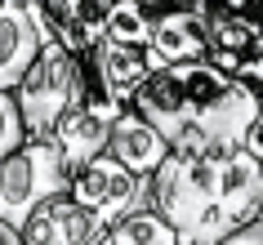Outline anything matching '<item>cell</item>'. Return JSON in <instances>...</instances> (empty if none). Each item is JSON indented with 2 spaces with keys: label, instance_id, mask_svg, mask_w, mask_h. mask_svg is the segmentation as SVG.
Returning a JSON list of instances; mask_svg holds the SVG:
<instances>
[{
  "label": "cell",
  "instance_id": "1",
  "mask_svg": "<svg viewBox=\"0 0 263 245\" xmlns=\"http://www.w3.org/2000/svg\"><path fill=\"white\" fill-rule=\"evenodd\" d=\"M147 196L174 223L179 245L228 241V218L219 214V152H165L147 178Z\"/></svg>",
  "mask_w": 263,
  "mask_h": 245
},
{
  "label": "cell",
  "instance_id": "2",
  "mask_svg": "<svg viewBox=\"0 0 263 245\" xmlns=\"http://www.w3.org/2000/svg\"><path fill=\"white\" fill-rule=\"evenodd\" d=\"M89 94V76H85V63L81 54L63 49L58 41H41L31 67L18 76L14 85V98H18V111H23V125H27V138H49L54 134L58 116L81 103Z\"/></svg>",
  "mask_w": 263,
  "mask_h": 245
},
{
  "label": "cell",
  "instance_id": "3",
  "mask_svg": "<svg viewBox=\"0 0 263 245\" xmlns=\"http://www.w3.org/2000/svg\"><path fill=\"white\" fill-rule=\"evenodd\" d=\"M67 178L71 169L54 138H27L23 147L0 156V218L23 232V223L36 205L67 192Z\"/></svg>",
  "mask_w": 263,
  "mask_h": 245
},
{
  "label": "cell",
  "instance_id": "4",
  "mask_svg": "<svg viewBox=\"0 0 263 245\" xmlns=\"http://www.w3.org/2000/svg\"><path fill=\"white\" fill-rule=\"evenodd\" d=\"M67 196L89 210V218H94V228H98V245H103V232H107L125 210L152 201V196H147V178L134 174V169H125L111 152H98V156H89L81 169H71Z\"/></svg>",
  "mask_w": 263,
  "mask_h": 245
},
{
  "label": "cell",
  "instance_id": "5",
  "mask_svg": "<svg viewBox=\"0 0 263 245\" xmlns=\"http://www.w3.org/2000/svg\"><path fill=\"white\" fill-rule=\"evenodd\" d=\"M116 116H121V103L103 98L98 89H89L81 103H71V107L58 116V125H54L49 138L58 143L67 169H81L89 156H98V152L107 147V134H111V121H116Z\"/></svg>",
  "mask_w": 263,
  "mask_h": 245
},
{
  "label": "cell",
  "instance_id": "6",
  "mask_svg": "<svg viewBox=\"0 0 263 245\" xmlns=\"http://www.w3.org/2000/svg\"><path fill=\"white\" fill-rule=\"evenodd\" d=\"M81 63H85V76H89V89H98L103 98L121 103V107H129L134 89L152 71L143 45H121V41H111V36H98L81 54Z\"/></svg>",
  "mask_w": 263,
  "mask_h": 245
},
{
  "label": "cell",
  "instance_id": "7",
  "mask_svg": "<svg viewBox=\"0 0 263 245\" xmlns=\"http://www.w3.org/2000/svg\"><path fill=\"white\" fill-rule=\"evenodd\" d=\"M107 5L111 0H27L41 41H58L71 54H85L107 31Z\"/></svg>",
  "mask_w": 263,
  "mask_h": 245
},
{
  "label": "cell",
  "instance_id": "8",
  "mask_svg": "<svg viewBox=\"0 0 263 245\" xmlns=\"http://www.w3.org/2000/svg\"><path fill=\"white\" fill-rule=\"evenodd\" d=\"M143 54H147V67L152 71L170 67V63H187V58H205L210 54V18H205V9L179 5V9L156 14Z\"/></svg>",
  "mask_w": 263,
  "mask_h": 245
},
{
  "label": "cell",
  "instance_id": "9",
  "mask_svg": "<svg viewBox=\"0 0 263 245\" xmlns=\"http://www.w3.org/2000/svg\"><path fill=\"white\" fill-rule=\"evenodd\" d=\"M210 63L232 71L241 81L263 76V18H241V14H210Z\"/></svg>",
  "mask_w": 263,
  "mask_h": 245
},
{
  "label": "cell",
  "instance_id": "10",
  "mask_svg": "<svg viewBox=\"0 0 263 245\" xmlns=\"http://www.w3.org/2000/svg\"><path fill=\"white\" fill-rule=\"evenodd\" d=\"M263 205V156L246 147L219 152V214L228 218V232L259 214Z\"/></svg>",
  "mask_w": 263,
  "mask_h": 245
},
{
  "label": "cell",
  "instance_id": "11",
  "mask_svg": "<svg viewBox=\"0 0 263 245\" xmlns=\"http://www.w3.org/2000/svg\"><path fill=\"white\" fill-rule=\"evenodd\" d=\"M23 245H98V228L81 201L58 192L41 201L23 223Z\"/></svg>",
  "mask_w": 263,
  "mask_h": 245
},
{
  "label": "cell",
  "instance_id": "12",
  "mask_svg": "<svg viewBox=\"0 0 263 245\" xmlns=\"http://www.w3.org/2000/svg\"><path fill=\"white\" fill-rule=\"evenodd\" d=\"M103 152H111L125 169L152 178V169L165 161L170 143H165V134H161L147 116H139L134 107H121V116L111 121V134H107V147Z\"/></svg>",
  "mask_w": 263,
  "mask_h": 245
},
{
  "label": "cell",
  "instance_id": "13",
  "mask_svg": "<svg viewBox=\"0 0 263 245\" xmlns=\"http://www.w3.org/2000/svg\"><path fill=\"white\" fill-rule=\"evenodd\" d=\"M41 49V27L31 18L27 0H14L0 9V89H14L18 76L31 67Z\"/></svg>",
  "mask_w": 263,
  "mask_h": 245
},
{
  "label": "cell",
  "instance_id": "14",
  "mask_svg": "<svg viewBox=\"0 0 263 245\" xmlns=\"http://www.w3.org/2000/svg\"><path fill=\"white\" fill-rule=\"evenodd\" d=\"M103 245H179V232L152 201H143L103 232Z\"/></svg>",
  "mask_w": 263,
  "mask_h": 245
},
{
  "label": "cell",
  "instance_id": "15",
  "mask_svg": "<svg viewBox=\"0 0 263 245\" xmlns=\"http://www.w3.org/2000/svg\"><path fill=\"white\" fill-rule=\"evenodd\" d=\"M152 23H156V14L147 5H139V0H111L107 5V31L103 36H111V41H121V45H147Z\"/></svg>",
  "mask_w": 263,
  "mask_h": 245
},
{
  "label": "cell",
  "instance_id": "16",
  "mask_svg": "<svg viewBox=\"0 0 263 245\" xmlns=\"http://www.w3.org/2000/svg\"><path fill=\"white\" fill-rule=\"evenodd\" d=\"M23 143H27V125H23L18 98H14V89H0V156H9Z\"/></svg>",
  "mask_w": 263,
  "mask_h": 245
},
{
  "label": "cell",
  "instance_id": "17",
  "mask_svg": "<svg viewBox=\"0 0 263 245\" xmlns=\"http://www.w3.org/2000/svg\"><path fill=\"white\" fill-rule=\"evenodd\" d=\"M228 241L232 245H263V214H254V218H246L241 228H232Z\"/></svg>",
  "mask_w": 263,
  "mask_h": 245
},
{
  "label": "cell",
  "instance_id": "18",
  "mask_svg": "<svg viewBox=\"0 0 263 245\" xmlns=\"http://www.w3.org/2000/svg\"><path fill=\"white\" fill-rule=\"evenodd\" d=\"M0 245H23V232L14 223H5V218H0Z\"/></svg>",
  "mask_w": 263,
  "mask_h": 245
},
{
  "label": "cell",
  "instance_id": "19",
  "mask_svg": "<svg viewBox=\"0 0 263 245\" xmlns=\"http://www.w3.org/2000/svg\"><path fill=\"white\" fill-rule=\"evenodd\" d=\"M254 89H259V103H263V76H259V81H254Z\"/></svg>",
  "mask_w": 263,
  "mask_h": 245
}]
</instances>
